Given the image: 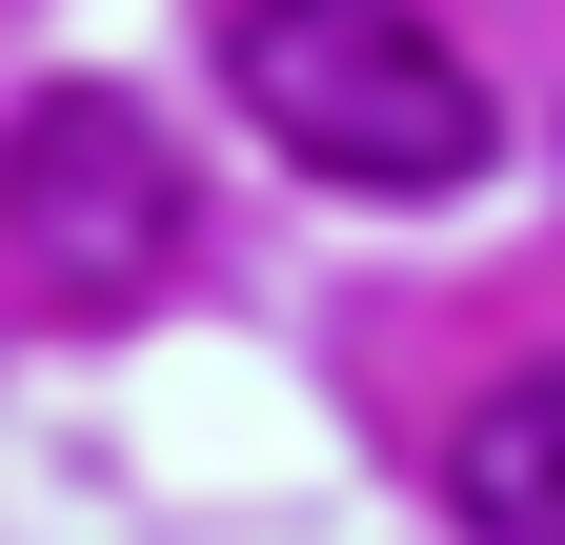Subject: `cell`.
Segmentation results:
<instances>
[{
    "instance_id": "obj_1",
    "label": "cell",
    "mask_w": 565,
    "mask_h": 545,
    "mask_svg": "<svg viewBox=\"0 0 565 545\" xmlns=\"http://www.w3.org/2000/svg\"><path fill=\"white\" fill-rule=\"evenodd\" d=\"M223 82H243L263 142L303 182H343V202H445L505 142L484 61L424 21V0H223Z\"/></svg>"
},
{
    "instance_id": "obj_3",
    "label": "cell",
    "mask_w": 565,
    "mask_h": 545,
    "mask_svg": "<svg viewBox=\"0 0 565 545\" xmlns=\"http://www.w3.org/2000/svg\"><path fill=\"white\" fill-rule=\"evenodd\" d=\"M445 525L465 545H565V364H505L445 425Z\"/></svg>"
},
{
    "instance_id": "obj_2",
    "label": "cell",
    "mask_w": 565,
    "mask_h": 545,
    "mask_svg": "<svg viewBox=\"0 0 565 545\" xmlns=\"http://www.w3.org/2000/svg\"><path fill=\"white\" fill-rule=\"evenodd\" d=\"M182 223H202V182H182V142L121 82H41L0 121V263L41 303H162Z\"/></svg>"
}]
</instances>
